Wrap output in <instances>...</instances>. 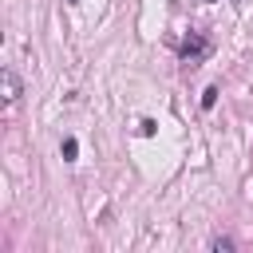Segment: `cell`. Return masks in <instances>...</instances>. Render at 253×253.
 I'll list each match as a JSON object with an SVG mask.
<instances>
[{
  "label": "cell",
  "instance_id": "obj_1",
  "mask_svg": "<svg viewBox=\"0 0 253 253\" xmlns=\"http://www.w3.org/2000/svg\"><path fill=\"white\" fill-rule=\"evenodd\" d=\"M0 83H4V103H16V99H20V79H16L12 67L0 71Z\"/></svg>",
  "mask_w": 253,
  "mask_h": 253
},
{
  "label": "cell",
  "instance_id": "obj_2",
  "mask_svg": "<svg viewBox=\"0 0 253 253\" xmlns=\"http://www.w3.org/2000/svg\"><path fill=\"white\" fill-rule=\"evenodd\" d=\"M202 51H206V43H202V40H194V43H186V51H182V55H186V59H198Z\"/></svg>",
  "mask_w": 253,
  "mask_h": 253
},
{
  "label": "cell",
  "instance_id": "obj_3",
  "mask_svg": "<svg viewBox=\"0 0 253 253\" xmlns=\"http://www.w3.org/2000/svg\"><path fill=\"white\" fill-rule=\"evenodd\" d=\"M210 249H217V253H229V249H233V241H229V237H213V241H210Z\"/></svg>",
  "mask_w": 253,
  "mask_h": 253
},
{
  "label": "cell",
  "instance_id": "obj_4",
  "mask_svg": "<svg viewBox=\"0 0 253 253\" xmlns=\"http://www.w3.org/2000/svg\"><path fill=\"white\" fill-rule=\"evenodd\" d=\"M75 150H79L75 138H63V158H75Z\"/></svg>",
  "mask_w": 253,
  "mask_h": 253
},
{
  "label": "cell",
  "instance_id": "obj_5",
  "mask_svg": "<svg viewBox=\"0 0 253 253\" xmlns=\"http://www.w3.org/2000/svg\"><path fill=\"white\" fill-rule=\"evenodd\" d=\"M213 103H217V91H213V87H210V91H206V95H202V107H213Z\"/></svg>",
  "mask_w": 253,
  "mask_h": 253
}]
</instances>
